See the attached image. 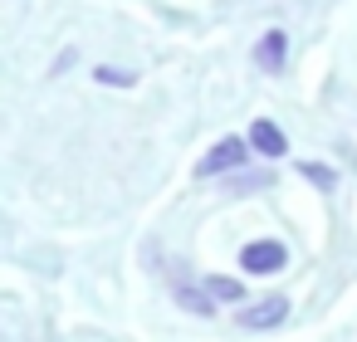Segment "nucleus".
Here are the masks:
<instances>
[{
	"label": "nucleus",
	"mask_w": 357,
	"mask_h": 342,
	"mask_svg": "<svg viewBox=\"0 0 357 342\" xmlns=\"http://www.w3.org/2000/svg\"><path fill=\"white\" fill-rule=\"evenodd\" d=\"M245 157H250V142H240V137H220L201 162H196V176H220V171H240L245 166Z\"/></svg>",
	"instance_id": "1"
},
{
	"label": "nucleus",
	"mask_w": 357,
	"mask_h": 342,
	"mask_svg": "<svg viewBox=\"0 0 357 342\" xmlns=\"http://www.w3.org/2000/svg\"><path fill=\"white\" fill-rule=\"evenodd\" d=\"M284 244L279 240H250L245 249H240V269L245 274H279L284 269Z\"/></svg>",
	"instance_id": "2"
},
{
	"label": "nucleus",
	"mask_w": 357,
	"mask_h": 342,
	"mask_svg": "<svg viewBox=\"0 0 357 342\" xmlns=\"http://www.w3.org/2000/svg\"><path fill=\"white\" fill-rule=\"evenodd\" d=\"M289 318V298L284 293H269V298H259V303H250V308H240V327H250V332H264V327H279Z\"/></svg>",
	"instance_id": "3"
},
{
	"label": "nucleus",
	"mask_w": 357,
	"mask_h": 342,
	"mask_svg": "<svg viewBox=\"0 0 357 342\" xmlns=\"http://www.w3.org/2000/svg\"><path fill=\"white\" fill-rule=\"evenodd\" d=\"M250 147H255V152H264V157H284V152H289V137H284V127H279V123L259 118V123L250 127Z\"/></svg>",
	"instance_id": "4"
},
{
	"label": "nucleus",
	"mask_w": 357,
	"mask_h": 342,
	"mask_svg": "<svg viewBox=\"0 0 357 342\" xmlns=\"http://www.w3.org/2000/svg\"><path fill=\"white\" fill-rule=\"evenodd\" d=\"M284 49H289L284 30H269V35L255 45V64H259L264 74H279V69H284Z\"/></svg>",
	"instance_id": "5"
},
{
	"label": "nucleus",
	"mask_w": 357,
	"mask_h": 342,
	"mask_svg": "<svg viewBox=\"0 0 357 342\" xmlns=\"http://www.w3.org/2000/svg\"><path fill=\"white\" fill-rule=\"evenodd\" d=\"M206 293H211L215 303H240V298H245V283H240V279H225V274H211V279H206Z\"/></svg>",
	"instance_id": "6"
},
{
	"label": "nucleus",
	"mask_w": 357,
	"mask_h": 342,
	"mask_svg": "<svg viewBox=\"0 0 357 342\" xmlns=\"http://www.w3.org/2000/svg\"><path fill=\"white\" fill-rule=\"evenodd\" d=\"M98 84H118V88H132V84H137V74H128V69H108V64H103V69H98Z\"/></svg>",
	"instance_id": "7"
},
{
	"label": "nucleus",
	"mask_w": 357,
	"mask_h": 342,
	"mask_svg": "<svg viewBox=\"0 0 357 342\" xmlns=\"http://www.w3.org/2000/svg\"><path fill=\"white\" fill-rule=\"evenodd\" d=\"M298 171H303V176H308V181H318V186H323V191H333V181H337V176H333V171H328V166H318V162H303V166H298Z\"/></svg>",
	"instance_id": "8"
}]
</instances>
